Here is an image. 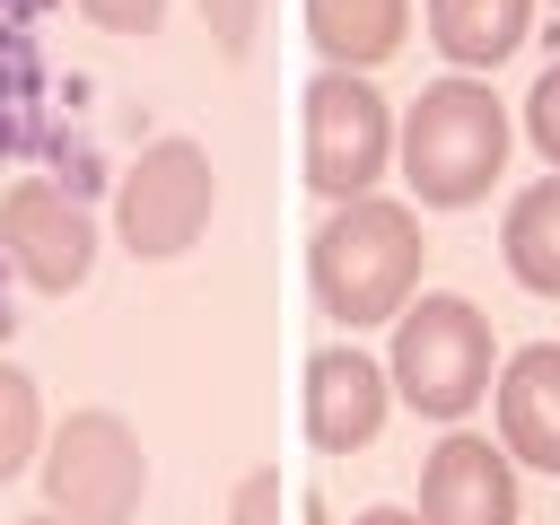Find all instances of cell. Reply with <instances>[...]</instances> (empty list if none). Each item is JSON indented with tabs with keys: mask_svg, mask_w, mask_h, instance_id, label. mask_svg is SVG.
Instances as JSON below:
<instances>
[{
	"mask_svg": "<svg viewBox=\"0 0 560 525\" xmlns=\"http://www.w3.org/2000/svg\"><path fill=\"white\" fill-rule=\"evenodd\" d=\"M534 26V0H429V35L455 70H499Z\"/></svg>",
	"mask_w": 560,
	"mask_h": 525,
	"instance_id": "12",
	"label": "cell"
},
{
	"mask_svg": "<svg viewBox=\"0 0 560 525\" xmlns=\"http://www.w3.org/2000/svg\"><path fill=\"white\" fill-rule=\"evenodd\" d=\"M499 254H508V271H516L534 298H560V175H542V184H525V192L508 201Z\"/></svg>",
	"mask_w": 560,
	"mask_h": 525,
	"instance_id": "13",
	"label": "cell"
},
{
	"mask_svg": "<svg viewBox=\"0 0 560 525\" xmlns=\"http://www.w3.org/2000/svg\"><path fill=\"white\" fill-rule=\"evenodd\" d=\"M228 525H280V472H271V464L236 481V499H228Z\"/></svg>",
	"mask_w": 560,
	"mask_h": 525,
	"instance_id": "16",
	"label": "cell"
},
{
	"mask_svg": "<svg viewBox=\"0 0 560 525\" xmlns=\"http://www.w3.org/2000/svg\"><path fill=\"white\" fill-rule=\"evenodd\" d=\"M210 210H219V166L192 149V140H149L131 166H122V192H114V228L140 262H175L210 236Z\"/></svg>",
	"mask_w": 560,
	"mask_h": 525,
	"instance_id": "4",
	"label": "cell"
},
{
	"mask_svg": "<svg viewBox=\"0 0 560 525\" xmlns=\"http://www.w3.org/2000/svg\"><path fill=\"white\" fill-rule=\"evenodd\" d=\"M385 158H394V105L359 70H324L306 88V192L359 201V192H376Z\"/></svg>",
	"mask_w": 560,
	"mask_h": 525,
	"instance_id": "6",
	"label": "cell"
},
{
	"mask_svg": "<svg viewBox=\"0 0 560 525\" xmlns=\"http://www.w3.org/2000/svg\"><path fill=\"white\" fill-rule=\"evenodd\" d=\"M499 438L516 464L560 472V341H525L499 368Z\"/></svg>",
	"mask_w": 560,
	"mask_h": 525,
	"instance_id": "10",
	"label": "cell"
},
{
	"mask_svg": "<svg viewBox=\"0 0 560 525\" xmlns=\"http://www.w3.org/2000/svg\"><path fill=\"white\" fill-rule=\"evenodd\" d=\"M306 280H315V306L350 332L402 315L420 289V219L402 201H376V192L332 201V219L306 245Z\"/></svg>",
	"mask_w": 560,
	"mask_h": 525,
	"instance_id": "1",
	"label": "cell"
},
{
	"mask_svg": "<svg viewBox=\"0 0 560 525\" xmlns=\"http://www.w3.org/2000/svg\"><path fill=\"white\" fill-rule=\"evenodd\" d=\"M201 26H210V44L236 61V52H254V26H262V0H201Z\"/></svg>",
	"mask_w": 560,
	"mask_h": 525,
	"instance_id": "15",
	"label": "cell"
},
{
	"mask_svg": "<svg viewBox=\"0 0 560 525\" xmlns=\"http://www.w3.org/2000/svg\"><path fill=\"white\" fill-rule=\"evenodd\" d=\"M149 490V455L122 429V411H70L44 438V499L70 525H131Z\"/></svg>",
	"mask_w": 560,
	"mask_h": 525,
	"instance_id": "5",
	"label": "cell"
},
{
	"mask_svg": "<svg viewBox=\"0 0 560 525\" xmlns=\"http://www.w3.org/2000/svg\"><path fill=\"white\" fill-rule=\"evenodd\" d=\"M350 525H420V516H402V508H368V516H350Z\"/></svg>",
	"mask_w": 560,
	"mask_h": 525,
	"instance_id": "19",
	"label": "cell"
},
{
	"mask_svg": "<svg viewBox=\"0 0 560 525\" xmlns=\"http://www.w3.org/2000/svg\"><path fill=\"white\" fill-rule=\"evenodd\" d=\"M79 18H96L105 35H149L166 18V0H79Z\"/></svg>",
	"mask_w": 560,
	"mask_h": 525,
	"instance_id": "18",
	"label": "cell"
},
{
	"mask_svg": "<svg viewBox=\"0 0 560 525\" xmlns=\"http://www.w3.org/2000/svg\"><path fill=\"white\" fill-rule=\"evenodd\" d=\"M35 446H44V394L26 368L0 359V481H18L35 464Z\"/></svg>",
	"mask_w": 560,
	"mask_h": 525,
	"instance_id": "14",
	"label": "cell"
},
{
	"mask_svg": "<svg viewBox=\"0 0 560 525\" xmlns=\"http://www.w3.org/2000/svg\"><path fill=\"white\" fill-rule=\"evenodd\" d=\"M420 525H516V472L490 438H446L420 464Z\"/></svg>",
	"mask_w": 560,
	"mask_h": 525,
	"instance_id": "9",
	"label": "cell"
},
{
	"mask_svg": "<svg viewBox=\"0 0 560 525\" xmlns=\"http://www.w3.org/2000/svg\"><path fill=\"white\" fill-rule=\"evenodd\" d=\"M0 245H9V262H18L35 289H52V298H70V289L96 271V219H88L61 184H9V192H0Z\"/></svg>",
	"mask_w": 560,
	"mask_h": 525,
	"instance_id": "7",
	"label": "cell"
},
{
	"mask_svg": "<svg viewBox=\"0 0 560 525\" xmlns=\"http://www.w3.org/2000/svg\"><path fill=\"white\" fill-rule=\"evenodd\" d=\"M525 131H534V149L560 166V70L534 79V96H525Z\"/></svg>",
	"mask_w": 560,
	"mask_h": 525,
	"instance_id": "17",
	"label": "cell"
},
{
	"mask_svg": "<svg viewBox=\"0 0 560 525\" xmlns=\"http://www.w3.org/2000/svg\"><path fill=\"white\" fill-rule=\"evenodd\" d=\"M385 402H394V376H385L368 350L332 341V350L306 359V438H315L324 455L368 446V438L385 429Z\"/></svg>",
	"mask_w": 560,
	"mask_h": 525,
	"instance_id": "8",
	"label": "cell"
},
{
	"mask_svg": "<svg viewBox=\"0 0 560 525\" xmlns=\"http://www.w3.org/2000/svg\"><path fill=\"white\" fill-rule=\"evenodd\" d=\"M402 26L411 9L402 0H306V35L332 70H376L402 52Z\"/></svg>",
	"mask_w": 560,
	"mask_h": 525,
	"instance_id": "11",
	"label": "cell"
},
{
	"mask_svg": "<svg viewBox=\"0 0 560 525\" xmlns=\"http://www.w3.org/2000/svg\"><path fill=\"white\" fill-rule=\"evenodd\" d=\"M508 105L481 88V79H438V88H420V105L402 114V131H394V149H402V175H411V192L429 201V210H472L490 184H499V166H508Z\"/></svg>",
	"mask_w": 560,
	"mask_h": 525,
	"instance_id": "2",
	"label": "cell"
},
{
	"mask_svg": "<svg viewBox=\"0 0 560 525\" xmlns=\"http://www.w3.org/2000/svg\"><path fill=\"white\" fill-rule=\"evenodd\" d=\"M394 394L420 411V420H464L481 394H490V324L481 306L464 298H420L402 306L394 324Z\"/></svg>",
	"mask_w": 560,
	"mask_h": 525,
	"instance_id": "3",
	"label": "cell"
},
{
	"mask_svg": "<svg viewBox=\"0 0 560 525\" xmlns=\"http://www.w3.org/2000/svg\"><path fill=\"white\" fill-rule=\"evenodd\" d=\"M18 525H70V516H52V508H44V516H18Z\"/></svg>",
	"mask_w": 560,
	"mask_h": 525,
	"instance_id": "20",
	"label": "cell"
}]
</instances>
